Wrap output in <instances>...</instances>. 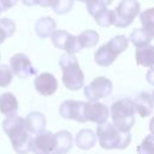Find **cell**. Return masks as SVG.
Listing matches in <instances>:
<instances>
[{
  "label": "cell",
  "mask_w": 154,
  "mask_h": 154,
  "mask_svg": "<svg viewBox=\"0 0 154 154\" xmlns=\"http://www.w3.org/2000/svg\"><path fill=\"white\" fill-rule=\"evenodd\" d=\"M2 129L8 136L12 148L18 154H28L30 153V143L31 137L25 128L24 118L13 114L5 118L2 122Z\"/></svg>",
  "instance_id": "obj_1"
},
{
  "label": "cell",
  "mask_w": 154,
  "mask_h": 154,
  "mask_svg": "<svg viewBox=\"0 0 154 154\" xmlns=\"http://www.w3.org/2000/svg\"><path fill=\"white\" fill-rule=\"evenodd\" d=\"M109 113L113 120V125L118 130L123 132H130L136 120L135 119L136 108L134 105V100L129 97H124L114 101L111 105Z\"/></svg>",
  "instance_id": "obj_2"
},
{
  "label": "cell",
  "mask_w": 154,
  "mask_h": 154,
  "mask_svg": "<svg viewBox=\"0 0 154 154\" xmlns=\"http://www.w3.org/2000/svg\"><path fill=\"white\" fill-rule=\"evenodd\" d=\"M96 136L103 149H125L131 142L130 132H123L108 122L97 125Z\"/></svg>",
  "instance_id": "obj_3"
},
{
  "label": "cell",
  "mask_w": 154,
  "mask_h": 154,
  "mask_svg": "<svg viewBox=\"0 0 154 154\" xmlns=\"http://www.w3.org/2000/svg\"><path fill=\"white\" fill-rule=\"evenodd\" d=\"M63 71V83L69 90H79L84 84V75L73 54H64L59 59Z\"/></svg>",
  "instance_id": "obj_4"
},
{
  "label": "cell",
  "mask_w": 154,
  "mask_h": 154,
  "mask_svg": "<svg viewBox=\"0 0 154 154\" xmlns=\"http://www.w3.org/2000/svg\"><path fill=\"white\" fill-rule=\"evenodd\" d=\"M129 45V38L124 35H117L112 37L108 42L102 45L94 54V61L102 67L109 66L117 59V57L123 53Z\"/></svg>",
  "instance_id": "obj_5"
},
{
  "label": "cell",
  "mask_w": 154,
  "mask_h": 154,
  "mask_svg": "<svg viewBox=\"0 0 154 154\" xmlns=\"http://www.w3.org/2000/svg\"><path fill=\"white\" fill-rule=\"evenodd\" d=\"M138 13H140V2L137 0H122L114 11L116 14L114 25L117 28H126L134 22L135 17Z\"/></svg>",
  "instance_id": "obj_6"
},
{
  "label": "cell",
  "mask_w": 154,
  "mask_h": 154,
  "mask_svg": "<svg viewBox=\"0 0 154 154\" xmlns=\"http://www.w3.org/2000/svg\"><path fill=\"white\" fill-rule=\"evenodd\" d=\"M112 82L103 76H99L94 78L87 87H84V96L90 102H96L100 99L109 96L112 94Z\"/></svg>",
  "instance_id": "obj_7"
},
{
  "label": "cell",
  "mask_w": 154,
  "mask_h": 154,
  "mask_svg": "<svg viewBox=\"0 0 154 154\" xmlns=\"http://www.w3.org/2000/svg\"><path fill=\"white\" fill-rule=\"evenodd\" d=\"M51 38H52L53 45L59 49H64L66 54L75 55V53L82 49L79 41H78V36H73L65 30H55L52 34Z\"/></svg>",
  "instance_id": "obj_8"
},
{
  "label": "cell",
  "mask_w": 154,
  "mask_h": 154,
  "mask_svg": "<svg viewBox=\"0 0 154 154\" xmlns=\"http://www.w3.org/2000/svg\"><path fill=\"white\" fill-rule=\"evenodd\" d=\"M30 152L34 154H54L55 152V135L45 130L36 135L30 143Z\"/></svg>",
  "instance_id": "obj_9"
},
{
  "label": "cell",
  "mask_w": 154,
  "mask_h": 154,
  "mask_svg": "<svg viewBox=\"0 0 154 154\" xmlns=\"http://www.w3.org/2000/svg\"><path fill=\"white\" fill-rule=\"evenodd\" d=\"M10 67L12 73L19 78H29L36 75V69L32 66V63L24 53H17L10 59Z\"/></svg>",
  "instance_id": "obj_10"
},
{
  "label": "cell",
  "mask_w": 154,
  "mask_h": 154,
  "mask_svg": "<svg viewBox=\"0 0 154 154\" xmlns=\"http://www.w3.org/2000/svg\"><path fill=\"white\" fill-rule=\"evenodd\" d=\"M84 106H85V102H83V101L65 100L64 102H61V105L59 107V114L65 119L84 123L85 122Z\"/></svg>",
  "instance_id": "obj_11"
},
{
  "label": "cell",
  "mask_w": 154,
  "mask_h": 154,
  "mask_svg": "<svg viewBox=\"0 0 154 154\" xmlns=\"http://www.w3.org/2000/svg\"><path fill=\"white\" fill-rule=\"evenodd\" d=\"M109 117V109L106 105L101 102H85L84 106V118L85 122H93L97 125L107 123Z\"/></svg>",
  "instance_id": "obj_12"
},
{
  "label": "cell",
  "mask_w": 154,
  "mask_h": 154,
  "mask_svg": "<svg viewBox=\"0 0 154 154\" xmlns=\"http://www.w3.org/2000/svg\"><path fill=\"white\" fill-rule=\"evenodd\" d=\"M35 89L42 96H51L58 89V81L57 78L49 72H42L35 77L34 81Z\"/></svg>",
  "instance_id": "obj_13"
},
{
  "label": "cell",
  "mask_w": 154,
  "mask_h": 154,
  "mask_svg": "<svg viewBox=\"0 0 154 154\" xmlns=\"http://www.w3.org/2000/svg\"><path fill=\"white\" fill-rule=\"evenodd\" d=\"M25 128L30 135H38L46 129V117L41 112H30L25 118Z\"/></svg>",
  "instance_id": "obj_14"
},
{
  "label": "cell",
  "mask_w": 154,
  "mask_h": 154,
  "mask_svg": "<svg viewBox=\"0 0 154 154\" xmlns=\"http://www.w3.org/2000/svg\"><path fill=\"white\" fill-rule=\"evenodd\" d=\"M134 105H135L136 112H137L142 118H146V117L150 116L152 112H153V108H154V101H153L152 94H149V93H147V91L140 93V94L135 97Z\"/></svg>",
  "instance_id": "obj_15"
},
{
  "label": "cell",
  "mask_w": 154,
  "mask_h": 154,
  "mask_svg": "<svg viewBox=\"0 0 154 154\" xmlns=\"http://www.w3.org/2000/svg\"><path fill=\"white\" fill-rule=\"evenodd\" d=\"M96 140H97V136H96V132L94 130L82 129L77 132V135L75 137V143L79 149L88 150V149H91L95 146Z\"/></svg>",
  "instance_id": "obj_16"
},
{
  "label": "cell",
  "mask_w": 154,
  "mask_h": 154,
  "mask_svg": "<svg viewBox=\"0 0 154 154\" xmlns=\"http://www.w3.org/2000/svg\"><path fill=\"white\" fill-rule=\"evenodd\" d=\"M154 38V31H149L146 30L143 28L141 29H135L131 34H130V42L136 47V48H141V47H146L149 46L152 40Z\"/></svg>",
  "instance_id": "obj_17"
},
{
  "label": "cell",
  "mask_w": 154,
  "mask_h": 154,
  "mask_svg": "<svg viewBox=\"0 0 154 154\" xmlns=\"http://www.w3.org/2000/svg\"><path fill=\"white\" fill-rule=\"evenodd\" d=\"M136 64L144 67H154V46L149 45L146 47L136 48L135 53Z\"/></svg>",
  "instance_id": "obj_18"
},
{
  "label": "cell",
  "mask_w": 154,
  "mask_h": 154,
  "mask_svg": "<svg viewBox=\"0 0 154 154\" xmlns=\"http://www.w3.org/2000/svg\"><path fill=\"white\" fill-rule=\"evenodd\" d=\"M55 135V152L54 154H66L72 148V135L67 130H60Z\"/></svg>",
  "instance_id": "obj_19"
},
{
  "label": "cell",
  "mask_w": 154,
  "mask_h": 154,
  "mask_svg": "<svg viewBox=\"0 0 154 154\" xmlns=\"http://www.w3.org/2000/svg\"><path fill=\"white\" fill-rule=\"evenodd\" d=\"M55 29H57V23L52 17H42L35 24V31L37 36L41 38H47L48 36H52Z\"/></svg>",
  "instance_id": "obj_20"
},
{
  "label": "cell",
  "mask_w": 154,
  "mask_h": 154,
  "mask_svg": "<svg viewBox=\"0 0 154 154\" xmlns=\"http://www.w3.org/2000/svg\"><path fill=\"white\" fill-rule=\"evenodd\" d=\"M18 101L12 93H4L0 95V112L6 117L17 114Z\"/></svg>",
  "instance_id": "obj_21"
},
{
  "label": "cell",
  "mask_w": 154,
  "mask_h": 154,
  "mask_svg": "<svg viewBox=\"0 0 154 154\" xmlns=\"http://www.w3.org/2000/svg\"><path fill=\"white\" fill-rule=\"evenodd\" d=\"M93 17H94L95 23H96L97 25L102 26V28H107V26L114 25V22H116L114 11L108 10V8L101 10L100 12H97L96 14H94Z\"/></svg>",
  "instance_id": "obj_22"
},
{
  "label": "cell",
  "mask_w": 154,
  "mask_h": 154,
  "mask_svg": "<svg viewBox=\"0 0 154 154\" xmlns=\"http://www.w3.org/2000/svg\"><path fill=\"white\" fill-rule=\"evenodd\" d=\"M78 41L82 48H90L96 46V43L99 42V34L94 30L87 29L84 31H82L78 35Z\"/></svg>",
  "instance_id": "obj_23"
},
{
  "label": "cell",
  "mask_w": 154,
  "mask_h": 154,
  "mask_svg": "<svg viewBox=\"0 0 154 154\" xmlns=\"http://www.w3.org/2000/svg\"><path fill=\"white\" fill-rule=\"evenodd\" d=\"M16 31V23L10 18H0V45Z\"/></svg>",
  "instance_id": "obj_24"
},
{
  "label": "cell",
  "mask_w": 154,
  "mask_h": 154,
  "mask_svg": "<svg viewBox=\"0 0 154 154\" xmlns=\"http://www.w3.org/2000/svg\"><path fill=\"white\" fill-rule=\"evenodd\" d=\"M112 1L113 0H84V4L87 6L88 13L94 16L101 10L107 8V6L112 4Z\"/></svg>",
  "instance_id": "obj_25"
},
{
  "label": "cell",
  "mask_w": 154,
  "mask_h": 154,
  "mask_svg": "<svg viewBox=\"0 0 154 154\" xmlns=\"http://www.w3.org/2000/svg\"><path fill=\"white\" fill-rule=\"evenodd\" d=\"M141 24L143 25V29L154 31V7L147 8L140 14Z\"/></svg>",
  "instance_id": "obj_26"
},
{
  "label": "cell",
  "mask_w": 154,
  "mask_h": 154,
  "mask_svg": "<svg viewBox=\"0 0 154 154\" xmlns=\"http://www.w3.org/2000/svg\"><path fill=\"white\" fill-rule=\"evenodd\" d=\"M137 154H154V136H146L137 147Z\"/></svg>",
  "instance_id": "obj_27"
},
{
  "label": "cell",
  "mask_w": 154,
  "mask_h": 154,
  "mask_svg": "<svg viewBox=\"0 0 154 154\" xmlns=\"http://www.w3.org/2000/svg\"><path fill=\"white\" fill-rule=\"evenodd\" d=\"M73 1L72 0H54L52 8L58 14H65L72 8Z\"/></svg>",
  "instance_id": "obj_28"
},
{
  "label": "cell",
  "mask_w": 154,
  "mask_h": 154,
  "mask_svg": "<svg viewBox=\"0 0 154 154\" xmlns=\"http://www.w3.org/2000/svg\"><path fill=\"white\" fill-rule=\"evenodd\" d=\"M12 70L7 65H0V88L8 87L12 82Z\"/></svg>",
  "instance_id": "obj_29"
},
{
  "label": "cell",
  "mask_w": 154,
  "mask_h": 154,
  "mask_svg": "<svg viewBox=\"0 0 154 154\" xmlns=\"http://www.w3.org/2000/svg\"><path fill=\"white\" fill-rule=\"evenodd\" d=\"M18 0H0V11H7L17 4Z\"/></svg>",
  "instance_id": "obj_30"
},
{
  "label": "cell",
  "mask_w": 154,
  "mask_h": 154,
  "mask_svg": "<svg viewBox=\"0 0 154 154\" xmlns=\"http://www.w3.org/2000/svg\"><path fill=\"white\" fill-rule=\"evenodd\" d=\"M146 79L148 81L149 84L154 85V67H152V69L148 70V72H147V75H146Z\"/></svg>",
  "instance_id": "obj_31"
},
{
  "label": "cell",
  "mask_w": 154,
  "mask_h": 154,
  "mask_svg": "<svg viewBox=\"0 0 154 154\" xmlns=\"http://www.w3.org/2000/svg\"><path fill=\"white\" fill-rule=\"evenodd\" d=\"M53 2H54V0H37V5H40L42 7H48V6L52 7Z\"/></svg>",
  "instance_id": "obj_32"
},
{
  "label": "cell",
  "mask_w": 154,
  "mask_h": 154,
  "mask_svg": "<svg viewBox=\"0 0 154 154\" xmlns=\"http://www.w3.org/2000/svg\"><path fill=\"white\" fill-rule=\"evenodd\" d=\"M149 130H150V134L154 136V117L149 122Z\"/></svg>",
  "instance_id": "obj_33"
},
{
  "label": "cell",
  "mask_w": 154,
  "mask_h": 154,
  "mask_svg": "<svg viewBox=\"0 0 154 154\" xmlns=\"http://www.w3.org/2000/svg\"><path fill=\"white\" fill-rule=\"evenodd\" d=\"M72 1H75V0H72ZM76 1H82V2H84V0H76Z\"/></svg>",
  "instance_id": "obj_34"
},
{
  "label": "cell",
  "mask_w": 154,
  "mask_h": 154,
  "mask_svg": "<svg viewBox=\"0 0 154 154\" xmlns=\"http://www.w3.org/2000/svg\"><path fill=\"white\" fill-rule=\"evenodd\" d=\"M152 96H153V101H154V91H153V94H152Z\"/></svg>",
  "instance_id": "obj_35"
},
{
  "label": "cell",
  "mask_w": 154,
  "mask_h": 154,
  "mask_svg": "<svg viewBox=\"0 0 154 154\" xmlns=\"http://www.w3.org/2000/svg\"><path fill=\"white\" fill-rule=\"evenodd\" d=\"M0 13H1V11H0Z\"/></svg>",
  "instance_id": "obj_36"
},
{
  "label": "cell",
  "mask_w": 154,
  "mask_h": 154,
  "mask_svg": "<svg viewBox=\"0 0 154 154\" xmlns=\"http://www.w3.org/2000/svg\"><path fill=\"white\" fill-rule=\"evenodd\" d=\"M0 59H1V57H0Z\"/></svg>",
  "instance_id": "obj_37"
}]
</instances>
